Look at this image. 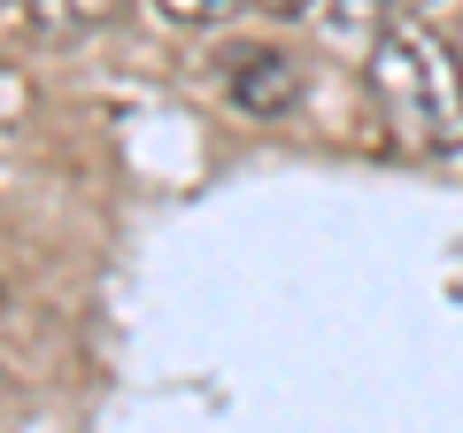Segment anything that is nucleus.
<instances>
[{
	"instance_id": "1",
	"label": "nucleus",
	"mask_w": 463,
	"mask_h": 433,
	"mask_svg": "<svg viewBox=\"0 0 463 433\" xmlns=\"http://www.w3.org/2000/svg\"><path fill=\"white\" fill-rule=\"evenodd\" d=\"M371 109H379L386 140L410 155H463V63L425 16H394L371 39Z\"/></svg>"
},
{
	"instance_id": "4",
	"label": "nucleus",
	"mask_w": 463,
	"mask_h": 433,
	"mask_svg": "<svg viewBox=\"0 0 463 433\" xmlns=\"http://www.w3.org/2000/svg\"><path fill=\"white\" fill-rule=\"evenodd\" d=\"M155 8H163L170 24H194V32H201V24H224L240 0H155Z\"/></svg>"
},
{
	"instance_id": "8",
	"label": "nucleus",
	"mask_w": 463,
	"mask_h": 433,
	"mask_svg": "<svg viewBox=\"0 0 463 433\" xmlns=\"http://www.w3.org/2000/svg\"><path fill=\"white\" fill-rule=\"evenodd\" d=\"M456 63H463V39H456Z\"/></svg>"
},
{
	"instance_id": "6",
	"label": "nucleus",
	"mask_w": 463,
	"mask_h": 433,
	"mask_svg": "<svg viewBox=\"0 0 463 433\" xmlns=\"http://www.w3.org/2000/svg\"><path fill=\"white\" fill-rule=\"evenodd\" d=\"M386 8H394V16H425L432 0H386Z\"/></svg>"
},
{
	"instance_id": "5",
	"label": "nucleus",
	"mask_w": 463,
	"mask_h": 433,
	"mask_svg": "<svg viewBox=\"0 0 463 433\" xmlns=\"http://www.w3.org/2000/svg\"><path fill=\"white\" fill-rule=\"evenodd\" d=\"M248 8H263V16H279V24L286 16H309V0H248Z\"/></svg>"
},
{
	"instance_id": "2",
	"label": "nucleus",
	"mask_w": 463,
	"mask_h": 433,
	"mask_svg": "<svg viewBox=\"0 0 463 433\" xmlns=\"http://www.w3.org/2000/svg\"><path fill=\"white\" fill-rule=\"evenodd\" d=\"M224 101L248 109V117H263V124H279L301 101V63L279 54V47H232L224 54Z\"/></svg>"
},
{
	"instance_id": "3",
	"label": "nucleus",
	"mask_w": 463,
	"mask_h": 433,
	"mask_svg": "<svg viewBox=\"0 0 463 433\" xmlns=\"http://www.w3.org/2000/svg\"><path fill=\"white\" fill-rule=\"evenodd\" d=\"M124 16V0H32V24L47 39H85V32H109Z\"/></svg>"
},
{
	"instance_id": "7",
	"label": "nucleus",
	"mask_w": 463,
	"mask_h": 433,
	"mask_svg": "<svg viewBox=\"0 0 463 433\" xmlns=\"http://www.w3.org/2000/svg\"><path fill=\"white\" fill-rule=\"evenodd\" d=\"M0 310H8V286H0Z\"/></svg>"
}]
</instances>
